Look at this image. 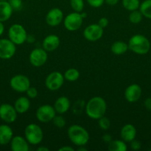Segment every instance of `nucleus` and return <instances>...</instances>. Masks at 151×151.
<instances>
[{"label":"nucleus","mask_w":151,"mask_h":151,"mask_svg":"<svg viewBox=\"0 0 151 151\" xmlns=\"http://www.w3.org/2000/svg\"><path fill=\"white\" fill-rule=\"evenodd\" d=\"M60 38L58 35L51 34L44 38L42 41V47L47 52H53L59 47Z\"/></svg>","instance_id":"16"},{"label":"nucleus","mask_w":151,"mask_h":151,"mask_svg":"<svg viewBox=\"0 0 151 151\" xmlns=\"http://www.w3.org/2000/svg\"><path fill=\"white\" fill-rule=\"evenodd\" d=\"M144 106L145 109L147 111H151V97H148L144 100Z\"/></svg>","instance_id":"37"},{"label":"nucleus","mask_w":151,"mask_h":151,"mask_svg":"<svg viewBox=\"0 0 151 151\" xmlns=\"http://www.w3.org/2000/svg\"><path fill=\"white\" fill-rule=\"evenodd\" d=\"M87 149L84 147V146H79V147L78 148V151H87Z\"/></svg>","instance_id":"44"},{"label":"nucleus","mask_w":151,"mask_h":151,"mask_svg":"<svg viewBox=\"0 0 151 151\" xmlns=\"http://www.w3.org/2000/svg\"><path fill=\"white\" fill-rule=\"evenodd\" d=\"M87 1L89 5L95 8L102 7L105 3V0H87Z\"/></svg>","instance_id":"34"},{"label":"nucleus","mask_w":151,"mask_h":151,"mask_svg":"<svg viewBox=\"0 0 151 151\" xmlns=\"http://www.w3.org/2000/svg\"><path fill=\"white\" fill-rule=\"evenodd\" d=\"M108 150L110 151H126L127 146L125 142L121 140H112L108 143Z\"/></svg>","instance_id":"24"},{"label":"nucleus","mask_w":151,"mask_h":151,"mask_svg":"<svg viewBox=\"0 0 151 151\" xmlns=\"http://www.w3.org/2000/svg\"><path fill=\"white\" fill-rule=\"evenodd\" d=\"M59 151H74L73 147H70V146H63V147H60L59 149Z\"/></svg>","instance_id":"40"},{"label":"nucleus","mask_w":151,"mask_h":151,"mask_svg":"<svg viewBox=\"0 0 151 151\" xmlns=\"http://www.w3.org/2000/svg\"><path fill=\"white\" fill-rule=\"evenodd\" d=\"M104 34V29L101 27L98 24H92L88 25L83 32V35L84 38L89 41H99L102 38Z\"/></svg>","instance_id":"12"},{"label":"nucleus","mask_w":151,"mask_h":151,"mask_svg":"<svg viewBox=\"0 0 151 151\" xmlns=\"http://www.w3.org/2000/svg\"><path fill=\"white\" fill-rule=\"evenodd\" d=\"M102 140H103V142H105L110 143L113 140L112 137H111V135H110V134H104V135L102 136Z\"/></svg>","instance_id":"38"},{"label":"nucleus","mask_w":151,"mask_h":151,"mask_svg":"<svg viewBox=\"0 0 151 151\" xmlns=\"http://www.w3.org/2000/svg\"><path fill=\"white\" fill-rule=\"evenodd\" d=\"M10 88L16 92H26L30 86V81L26 75L19 74L12 77L10 81Z\"/></svg>","instance_id":"6"},{"label":"nucleus","mask_w":151,"mask_h":151,"mask_svg":"<svg viewBox=\"0 0 151 151\" xmlns=\"http://www.w3.org/2000/svg\"><path fill=\"white\" fill-rule=\"evenodd\" d=\"M0 105H1V103H0Z\"/></svg>","instance_id":"46"},{"label":"nucleus","mask_w":151,"mask_h":151,"mask_svg":"<svg viewBox=\"0 0 151 151\" xmlns=\"http://www.w3.org/2000/svg\"><path fill=\"white\" fill-rule=\"evenodd\" d=\"M139 0H122V5L128 11H133L138 10L140 6Z\"/></svg>","instance_id":"27"},{"label":"nucleus","mask_w":151,"mask_h":151,"mask_svg":"<svg viewBox=\"0 0 151 151\" xmlns=\"http://www.w3.org/2000/svg\"><path fill=\"white\" fill-rule=\"evenodd\" d=\"M80 14H81V16L82 17L83 19H85V18L87 16V13H85V12H83V11L81 12V13H80Z\"/></svg>","instance_id":"43"},{"label":"nucleus","mask_w":151,"mask_h":151,"mask_svg":"<svg viewBox=\"0 0 151 151\" xmlns=\"http://www.w3.org/2000/svg\"><path fill=\"white\" fill-rule=\"evenodd\" d=\"M4 32V25L3 22H0V36L3 35Z\"/></svg>","instance_id":"41"},{"label":"nucleus","mask_w":151,"mask_h":151,"mask_svg":"<svg viewBox=\"0 0 151 151\" xmlns=\"http://www.w3.org/2000/svg\"><path fill=\"white\" fill-rule=\"evenodd\" d=\"M139 9L143 16L151 19V0H144L142 1Z\"/></svg>","instance_id":"25"},{"label":"nucleus","mask_w":151,"mask_h":151,"mask_svg":"<svg viewBox=\"0 0 151 151\" xmlns=\"http://www.w3.org/2000/svg\"><path fill=\"white\" fill-rule=\"evenodd\" d=\"M142 94V90L140 86L133 83L126 88L124 91V97L129 103H136L140 99Z\"/></svg>","instance_id":"15"},{"label":"nucleus","mask_w":151,"mask_h":151,"mask_svg":"<svg viewBox=\"0 0 151 151\" xmlns=\"http://www.w3.org/2000/svg\"><path fill=\"white\" fill-rule=\"evenodd\" d=\"M136 127L132 124H126L121 128L120 131V136L121 139L125 142H130L135 139L136 137Z\"/></svg>","instance_id":"18"},{"label":"nucleus","mask_w":151,"mask_h":151,"mask_svg":"<svg viewBox=\"0 0 151 151\" xmlns=\"http://www.w3.org/2000/svg\"><path fill=\"white\" fill-rule=\"evenodd\" d=\"M56 115L54 107L50 105H42L37 109L36 112V119L42 123H48L51 122Z\"/></svg>","instance_id":"7"},{"label":"nucleus","mask_w":151,"mask_h":151,"mask_svg":"<svg viewBox=\"0 0 151 151\" xmlns=\"http://www.w3.org/2000/svg\"><path fill=\"white\" fill-rule=\"evenodd\" d=\"M80 73L78 70H77L75 68H70L68 70L65 71L64 74V78L66 81H70V82H74L76 81L79 78Z\"/></svg>","instance_id":"26"},{"label":"nucleus","mask_w":151,"mask_h":151,"mask_svg":"<svg viewBox=\"0 0 151 151\" xmlns=\"http://www.w3.org/2000/svg\"><path fill=\"white\" fill-rule=\"evenodd\" d=\"M99 122H98V124H99V128L102 130H104V131H107V130L109 129L110 128V120L109 119V118H107V116H103L101 118H99Z\"/></svg>","instance_id":"30"},{"label":"nucleus","mask_w":151,"mask_h":151,"mask_svg":"<svg viewBox=\"0 0 151 151\" xmlns=\"http://www.w3.org/2000/svg\"><path fill=\"white\" fill-rule=\"evenodd\" d=\"M142 147V144L139 141L136 140V139H133V141L130 142V148L133 150H139L141 149Z\"/></svg>","instance_id":"35"},{"label":"nucleus","mask_w":151,"mask_h":151,"mask_svg":"<svg viewBox=\"0 0 151 151\" xmlns=\"http://www.w3.org/2000/svg\"><path fill=\"white\" fill-rule=\"evenodd\" d=\"M70 4L74 12L77 13L82 12L84 7V0H70Z\"/></svg>","instance_id":"29"},{"label":"nucleus","mask_w":151,"mask_h":151,"mask_svg":"<svg viewBox=\"0 0 151 151\" xmlns=\"http://www.w3.org/2000/svg\"><path fill=\"white\" fill-rule=\"evenodd\" d=\"M17 114L14 106L9 103L0 105V119L7 124L13 123L17 119Z\"/></svg>","instance_id":"11"},{"label":"nucleus","mask_w":151,"mask_h":151,"mask_svg":"<svg viewBox=\"0 0 151 151\" xmlns=\"http://www.w3.org/2000/svg\"><path fill=\"white\" fill-rule=\"evenodd\" d=\"M97 24L99 25V26L101 27H102L103 29H105V28H106L108 26V24H109V21H108V19H107V18L102 17V18H101L100 19H99Z\"/></svg>","instance_id":"36"},{"label":"nucleus","mask_w":151,"mask_h":151,"mask_svg":"<svg viewBox=\"0 0 151 151\" xmlns=\"http://www.w3.org/2000/svg\"><path fill=\"white\" fill-rule=\"evenodd\" d=\"M8 3L10 4V5L11 6L12 9L13 10H16V11H19L23 7V2H22V0H7Z\"/></svg>","instance_id":"32"},{"label":"nucleus","mask_w":151,"mask_h":151,"mask_svg":"<svg viewBox=\"0 0 151 151\" xmlns=\"http://www.w3.org/2000/svg\"><path fill=\"white\" fill-rule=\"evenodd\" d=\"M8 38L16 45H21L27 41L28 33L20 24H13L8 29Z\"/></svg>","instance_id":"5"},{"label":"nucleus","mask_w":151,"mask_h":151,"mask_svg":"<svg viewBox=\"0 0 151 151\" xmlns=\"http://www.w3.org/2000/svg\"><path fill=\"white\" fill-rule=\"evenodd\" d=\"M118 1H119V0H105V3H106L107 5L110 6L115 5V4H118Z\"/></svg>","instance_id":"39"},{"label":"nucleus","mask_w":151,"mask_h":151,"mask_svg":"<svg viewBox=\"0 0 151 151\" xmlns=\"http://www.w3.org/2000/svg\"><path fill=\"white\" fill-rule=\"evenodd\" d=\"M68 136L71 142L78 147L85 146L90 139L88 131L79 125L70 126L68 129Z\"/></svg>","instance_id":"2"},{"label":"nucleus","mask_w":151,"mask_h":151,"mask_svg":"<svg viewBox=\"0 0 151 151\" xmlns=\"http://www.w3.org/2000/svg\"><path fill=\"white\" fill-rule=\"evenodd\" d=\"M0 1H7V0H0Z\"/></svg>","instance_id":"45"},{"label":"nucleus","mask_w":151,"mask_h":151,"mask_svg":"<svg viewBox=\"0 0 151 151\" xmlns=\"http://www.w3.org/2000/svg\"><path fill=\"white\" fill-rule=\"evenodd\" d=\"M53 107L56 113L59 114H63L69 110L70 107V102L68 97L65 96H62L55 101Z\"/></svg>","instance_id":"20"},{"label":"nucleus","mask_w":151,"mask_h":151,"mask_svg":"<svg viewBox=\"0 0 151 151\" xmlns=\"http://www.w3.org/2000/svg\"><path fill=\"white\" fill-rule=\"evenodd\" d=\"M50 149L47 148V147H44V146H41V147H38L37 148V151H49Z\"/></svg>","instance_id":"42"},{"label":"nucleus","mask_w":151,"mask_h":151,"mask_svg":"<svg viewBox=\"0 0 151 151\" xmlns=\"http://www.w3.org/2000/svg\"><path fill=\"white\" fill-rule=\"evenodd\" d=\"M128 50V44L121 41H115L111 45L110 47L111 52L116 55L124 54L125 52H127Z\"/></svg>","instance_id":"23"},{"label":"nucleus","mask_w":151,"mask_h":151,"mask_svg":"<svg viewBox=\"0 0 151 151\" xmlns=\"http://www.w3.org/2000/svg\"><path fill=\"white\" fill-rule=\"evenodd\" d=\"M13 10L7 1H0V22H4L10 19Z\"/></svg>","instance_id":"22"},{"label":"nucleus","mask_w":151,"mask_h":151,"mask_svg":"<svg viewBox=\"0 0 151 151\" xmlns=\"http://www.w3.org/2000/svg\"><path fill=\"white\" fill-rule=\"evenodd\" d=\"M82 23V17L81 16L80 13H77V12H73V13H69L64 19V25H65V27L68 31H71V32L78 30L81 27Z\"/></svg>","instance_id":"8"},{"label":"nucleus","mask_w":151,"mask_h":151,"mask_svg":"<svg viewBox=\"0 0 151 151\" xmlns=\"http://www.w3.org/2000/svg\"><path fill=\"white\" fill-rule=\"evenodd\" d=\"M10 149L13 151H28L29 143L25 137L16 136L12 138L10 142Z\"/></svg>","instance_id":"17"},{"label":"nucleus","mask_w":151,"mask_h":151,"mask_svg":"<svg viewBox=\"0 0 151 151\" xmlns=\"http://www.w3.org/2000/svg\"><path fill=\"white\" fill-rule=\"evenodd\" d=\"M142 19H143V15L142 14L140 10H133L130 12L129 15V20L132 24H134L140 23L142 21Z\"/></svg>","instance_id":"28"},{"label":"nucleus","mask_w":151,"mask_h":151,"mask_svg":"<svg viewBox=\"0 0 151 151\" xmlns=\"http://www.w3.org/2000/svg\"><path fill=\"white\" fill-rule=\"evenodd\" d=\"M64 19L63 12L58 7L52 8L47 12L45 17L46 23L51 27H56L60 24Z\"/></svg>","instance_id":"14"},{"label":"nucleus","mask_w":151,"mask_h":151,"mask_svg":"<svg viewBox=\"0 0 151 151\" xmlns=\"http://www.w3.org/2000/svg\"><path fill=\"white\" fill-rule=\"evenodd\" d=\"M65 78L59 72H53L45 79V86L50 91H56L63 86Z\"/></svg>","instance_id":"10"},{"label":"nucleus","mask_w":151,"mask_h":151,"mask_svg":"<svg viewBox=\"0 0 151 151\" xmlns=\"http://www.w3.org/2000/svg\"><path fill=\"white\" fill-rule=\"evenodd\" d=\"M13 137V131L7 124L0 125V145L9 144Z\"/></svg>","instance_id":"19"},{"label":"nucleus","mask_w":151,"mask_h":151,"mask_svg":"<svg viewBox=\"0 0 151 151\" xmlns=\"http://www.w3.org/2000/svg\"><path fill=\"white\" fill-rule=\"evenodd\" d=\"M128 48L137 55H145L150 50V42L147 37L141 34L133 35L129 39Z\"/></svg>","instance_id":"3"},{"label":"nucleus","mask_w":151,"mask_h":151,"mask_svg":"<svg viewBox=\"0 0 151 151\" xmlns=\"http://www.w3.org/2000/svg\"><path fill=\"white\" fill-rule=\"evenodd\" d=\"M85 113L88 117L93 119H99L105 116L107 111V103L102 97H93L85 105Z\"/></svg>","instance_id":"1"},{"label":"nucleus","mask_w":151,"mask_h":151,"mask_svg":"<svg viewBox=\"0 0 151 151\" xmlns=\"http://www.w3.org/2000/svg\"><path fill=\"white\" fill-rule=\"evenodd\" d=\"M16 45L7 38L0 39V59L9 60L14 56Z\"/></svg>","instance_id":"9"},{"label":"nucleus","mask_w":151,"mask_h":151,"mask_svg":"<svg viewBox=\"0 0 151 151\" xmlns=\"http://www.w3.org/2000/svg\"><path fill=\"white\" fill-rule=\"evenodd\" d=\"M25 137L29 144L37 145L42 142L44 137L42 129L37 124H29L25 129Z\"/></svg>","instance_id":"4"},{"label":"nucleus","mask_w":151,"mask_h":151,"mask_svg":"<svg viewBox=\"0 0 151 151\" xmlns=\"http://www.w3.org/2000/svg\"><path fill=\"white\" fill-rule=\"evenodd\" d=\"M30 63L35 67L43 66L47 60V52L43 48H35L29 55Z\"/></svg>","instance_id":"13"},{"label":"nucleus","mask_w":151,"mask_h":151,"mask_svg":"<svg viewBox=\"0 0 151 151\" xmlns=\"http://www.w3.org/2000/svg\"><path fill=\"white\" fill-rule=\"evenodd\" d=\"M26 94L28 96V98L34 99L38 96V91L34 87L30 86L29 88L26 91Z\"/></svg>","instance_id":"33"},{"label":"nucleus","mask_w":151,"mask_h":151,"mask_svg":"<svg viewBox=\"0 0 151 151\" xmlns=\"http://www.w3.org/2000/svg\"><path fill=\"white\" fill-rule=\"evenodd\" d=\"M13 106L18 114H25L30 109V101L28 97H20L15 101Z\"/></svg>","instance_id":"21"},{"label":"nucleus","mask_w":151,"mask_h":151,"mask_svg":"<svg viewBox=\"0 0 151 151\" xmlns=\"http://www.w3.org/2000/svg\"><path fill=\"white\" fill-rule=\"evenodd\" d=\"M53 123L56 128H62L66 125V120L65 118L61 115H56L53 119Z\"/></svg>","instance_id":"31"}]
</instances>
